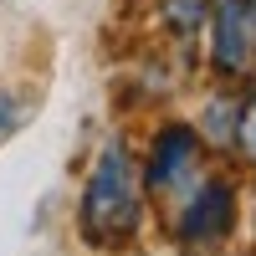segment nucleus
Masks as SVG:
<instances>
[{
	"label": "nucleus",
	"mask_w": 256,
	"mask_h": 256,
	"mask_svg": "<svg viewBox=\"0 0 256 256\" xmlns=\"http://www.w3.org/2000/svg\"><path fill=\"white\" fill-rule=\"evenodd\" d=\"M16 123H20L16 98H10V92H0V138H10V134H16Z\"/></svg>",
	"instance_id": "nucleus-7"
},
{
	"label": "nucleus",
	"mask_w": 256,
	"mask_h": 256,
	"mask_svg": "<svg viewBox=\"0 0 256 256\" xmlns=\"http://www.w3.org/2000/svg\"><path fill=\"white\" fill-rule=\"evenodd\" d=\"M205 16H210V0H164V20L174 31H195Z\"/></svg>",
	"instance_id": "nucleus-5"
},
{
	"label": "nucleus",
	"mask_w": 256,
	"mask_h": 256,
	"mask_svg": "<svg viewBox=\"0 0 256 256\" xmlns=\"http://www.w3.org/2000/svg\"><path fill=\"white\" fill-rule=\"evenodd\" d=\"M230 220H236V195H230V184L210 180L180 210V241L184 246H216L230 236Z\"/></svg>",
	"instance_id": "nucleus-2"
},
{
	"label": "nucleus",
	"mask_w": 256,
	"mask_h": 256,
	"mask_svg": "<svg viewBox=\"0 0 256 256\" xmlns=\"http://www.w3.org/2000/svg\"><path fill=\"white\" fill-rule=\"evenodd\" d=\"M251 0H210V56L220 72H246L251 62Z\"/></svg>",
	"instance_id": "nucleus-3"
},
{
	"label": "nucleus",
	"mask_w": 256,
	"mask_h": 256,
	"mask_svg": "<svg viewBox=\"0 0 256 256\" xmlns=\"http://www.w3.org/2000/svg\"><path fill=\"white\" fill-rule=\"evenodd\" d=\"M236 138H241V148L256 159V98L251 102H241V118H236Z\"/></svg>",
	"instance_id": "nucleus-6"
},
{
	"label": "nucleus",
	"mask_w": 256,
	"mask_h": 256,
	"mask_svg": "<svg viewBox=\"0 0 256 256\" xmlns=\"http://www.w3.org/2000/svg\"><path fill=\"white\" fill-rule=\"evenodd\" d=\"M144 216V190H138V169L128 159V148L113 138L102 144V154L88 174V190H82V230L92 241H123L134 236V226Z\"/></svg>",
	"instance_id": "nucleus-1"
},
{
	"label": "nucleus",
	"mask_w": 256,
	"mask_h": 256,
	"mask_svg": "<svg viewBox=\"0 0 256 256\" xmlns=\"http://www.w3.org/2000/svg\"><path fill=\"white\" fill-rule=\"evenodd\" d=\"M251 20H256V0H251Z\"/></svg>",
	"instance_id": "nucleus-8"
},
{
	"label": "nucleus",
	"mask_w": 256,
	"mask_h": 256,
	"mask_svg": "<svg viewBox=\"0 0 256 256\" xmlns=\"http://www.w3.org/2000/svg\"><path fill=\"white\" fill-rule=\"evenodd\" d=\"M195 154H200V138L195 128H164V134L154 138V148H148V164H144V184L148 190H169L180 184L190 169H195Z\"/></svg>",
	"instance_id": "nucleus-4"
}]
</instances>
